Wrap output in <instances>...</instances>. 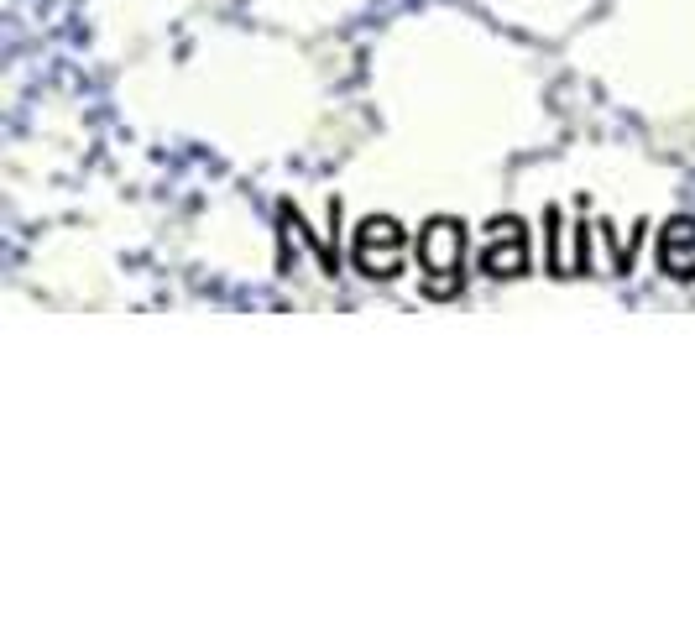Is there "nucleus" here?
<instances>
[{
  "instance_id": "obj_3",
  "label": "nucleus",
  "mask_w": 695,
  "mask_h": 627,
  "mask_svg": "<svg viewBox=\"0 0 695 627\" xmlns=\"http://www.w3.org/2000/svg\"><path fill=\"white\" fill-rule=\"evenodd\" d=\"M528 267V241H523V225L518 220H502L492 246H486V272L492 277H518Z\"/></svg>"
},
{
  "instance_id": "obj_2",
  "label": "nucleus",
  "mask_w": 695,
  "mask_h": 627,
  "mask_svg": "<svg viewBox=\"0 0 695 627\" xmlns=\"http://www.w3.org/2000/svg\"><path fill=\"white\" fill-rule=\"evenodd\" d=\"M419 257L429 267V288L445 293L450 277L460 272V257H466V236H460V225L455 220H434L424 230V241H419Z\"/></svg>"
},
{
  "instance_id": "obj_4",
  "label": "nucleus",
  "mask_w": 695,
  "mask_h": 627,
  "mask_svg": "<svg viewBox=\"0 0 695 627\" xmlns=\"http://www.w3.org/2000/svg\"><path fill=\"white\" fill-rule=\"evenodd\" d=\"M659 262L664 272H675V277H695V220H669L664 225V236H659Z\"/></svg>"
},
{
  "instance_id": "obj_1",
  "label": "nucleus",
  "mask_w": 695,
  "mask_h": 627,
  "mask_svg": "<svg viewBox=\"0 0 695 627\" xmlns=\"http://www.w3.org/2000/svg\"><path fill=\"white\" fill-rule=\"evenodd\" d=\"M403 251H408V241H403V230L392 220H366L356 230V267L366 277H398L403 272Z\"/></svg>"
}]
</instances>
